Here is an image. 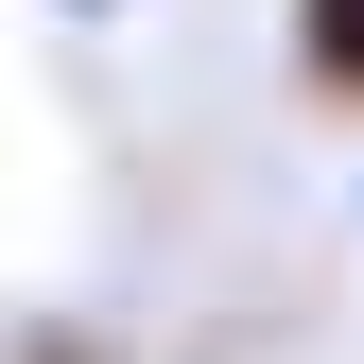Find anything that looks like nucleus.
I'll return each mask as SVG.
<instances>
[{
  "label": "nucleus",
  "instance_id": "1",
  "mask_svg": "<svg viewBox=\"0 0 364 364\" xmlns=\"http://www.w3.org/2000/svg\"><path fill=\"white\" fill-rule=\"evenodd\" d=\"M295 87L330 122H364V0H295Z\"/></svg>",
  "mask_w": 364,
  "mask_h": 364
},
{
  "label": "nucleus",
  "instance_id": "2",
  "mask_svg": "<svg viewBox=\"0 0 364 364\" xmlns=\"http://www.w3.org/2000/svg\"><path fill=\"white\" fill-rule=\"evenodd\" d=\"M70 18H105V0H70Z\"/></svg>",
  "mask_w": 364,
  "mask_h": 364
}]
</instances>
